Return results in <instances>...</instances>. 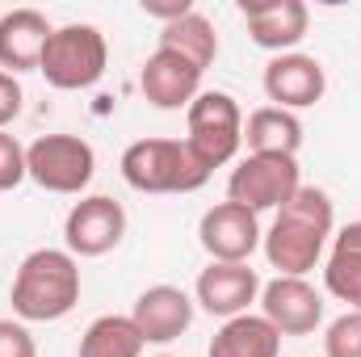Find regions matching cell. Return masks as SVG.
Here are the masks:
<instances>
[{
  "mask_svg": "<svg viewBox=\"0 0 361 357\" xmlns=\"http://www.w3.org/2000/svg\"><path fill=\"white\" fill-rule=\"evenodd\" d=\"M193 298L180 290V286H147L139 298H135V328L143 337V345H173L189 332L193 324Z\"/></svg>",
  "mask_w": 361,
  "mask_h": 357,
  "instance_id": "cell-14",
  "label": "cell"
},
{
  "mask_svg": "<svg viewBox=\"0 0 361 357\" xmlns=\"http://www.w3.org/2000/svg\"><path fill=\"white\" fill-rule=\"evenodd\" d=\"M25 173L47 193H85L97 177V152L80 135H42L25 147Z\"/></svg>",
  "mask_w": 361,
  "mask_h": 357,
  "instance_id": "cell-6",
  "label": "cell"
},
{
  "mask_svg": "<svg viewBox=\"0 0 361 357\" xmlns=\"http://www.w3.org/2000/svg\"><path fill=\"white\" fill-rule=\"evenodd\" d=\"M143 349L147 345L130 315H97L80 337L76 357H143Z\"/></svg>",
  "mask_w": 361,
  "mask_h": 357,
  "instance_id": "cell-21",
  "label": "cell"
},
{
  "mask_svg": "<svg viewBox=\"0 0 361 357\" xmlns=\"http://www.w3.org/2000/svg\"><path fill=\"white\" fill-rule=\"evenodd\" d=\"M240 17L248 38L273 55H290L311 30V8L302 0H240Z\"/></svg>",
  "mask_w": 361,
  "mask_h": 357,
  "instance_id": "cell-13",
  "label": "cell"
},
{
  "mask_svg": "<svg viewBox=\"0 0 361 357\" xmlns=\"http://www.w3.org/2000/svg\"><path fill=\"white\" fill-rule=\"evenodd\" d=\"M261 214L235 202H214L197 223V244L206 248V257L227 265H248V257L261 248Z\"/></svg>",
  "mask_w": 361,
  "mask_h": 357,
  "instance_id": "cell-9",
  "label": "cell"
},
{
  "mask_svg": "<svg viewBox=\"0 0 361 357\" xmlns=\"http://www.w3.org/2000/svg\"><path fill=\"white\" fill-rule=\"evenodd\" d=\"M51 34H55V25L47 21V13H38V8H8L0 17V72H8V76L38 72Z\"/></svg>",
  "mask_w": 361,
  "mask_h": 357,
  "instance_id": "cell-16",
  "label": "cell"
},
{
  "mask_svg": "<svg viewBox=\"0 0 361 357\" xmlns=\"http://www.w3.org/2000/svg\"><path fill=\"white\" fill-rule=\"evenodd\" d=\"M302 185L298 160L294 156H269V152H248L231 177H227V202L265 214V210H281Z\"/></svg>",
  "mask_w": 361,
  "mask_h": 357,
  "instance_id": "cell-7",
  "label": "cell"
},
{
  "mask_svg": "<svg viewBox=\"0 0 361 357\" xmlns=\"http://www.w3.org/2000/svg\"><path fill=\"white\" fill-rule=\"evenodd\" d=\"M202 76L206 72L193 68L185 55L156 47L139 72V89L147 97V105H156V109H189L193 97L202 92Z\"/></svg>",
  "mask_w": 361,
  "mask_h": 357,
  "instance_id": "cell-15",
  "label": "cell"
},
{
  "mask_svg": "<svg viewBox=\"0 0 361 357\" xmlns=\"http://www.w3.org/2000/svg\"><path fill=\"white\" fill-rule=\"evenodd\" d=\"M185 143L197 152V160L214 173L231 164L244 147V109L231 92L223 89H202L193 105L185 109Z\"/></svg>",
  "mask_w": 361,
  "mask_h": 357,
  "instance_id": "cell-5",
  "label": "cell"
},
{
  "mask_svg": "<svg viewBox=\"0 0 361 357\" xmlns=\"http://www.w3.org/2000/svg\"><path fill=\"white\" fill-rule=\"evenodd\" d=\"M160 357H173V353H160Z\"/></svg>",
  "mask_w": 361,
  "mask_h": 357,
  "instance_id": "cell-27",
  "label": "cell"
},
{
  "mask_svg": "<svg viewBox=\"0 0 361 357\" xmlns=\"http://www.w3.org/2000/svg\"><path fill=\"white\" fill-rule=\"evenodd\" d=\"M21 181H30V173H25V147L17 143V135L0 131V193L17 189Z\"/></svg>",
  "mask_w": 361,
  "mask_h": 357,
  "instance_id": "cell-23",
  "label": "cell"
},
{
  "mask_svg": "<svg viewBox=\"0 0 361 357\" xmlns=\"http://www.w3.org/2000/svg\"><path fill=\"white\" fill-rule=\"evenodd\" d=\"M80 261L68 248H34L13 277L8 303L21 324H55L80 303Z\"/></svg>",
  "mask_w": 361,
  "mask_h": 357,
  "instance_id": "cell-2",
  "label": "cell"
},
{
  "mask_svg": "<svg viewBox=\"0 0 361 357\" xmlns=\"http://www.w3.org/2000/svg\"><path fill=\"white\" fill-rule=\"evenodd\" d=\"M257 303L281 337H311L324 324V294L307 277H273L261 286Z\"/></svg>",
  "mask_w": 361,
  "mask_h": 357,
  "instance_id": "cell-10",
  "label": "cell"
},
{
  "mask_svg": "<svg viewBox=\"0 0 361 357\" xmlns=\"http://www.w3.org/2000/svg\"><path fill=\"white\" fill-rule=\"evenodd\" d=\"M244 143L248 152H269V156H298L302 147V122L290 109L277 105H261L248 114L244 122Z\"/></svg>",
  "mask_w": 361,
  "mask_h": 357,
  "instance_id": "cell-19",
  "label": "cell"
},
{
  "mask_svg": "<svg viewBox=\"0 0 361 357\" xmlns=\"http://www.w3.org/2000/svg\"><path fill=\"white\" fill-rule=\"evenodd\" d=\"M21 101H25L21 80H17V76H8V72H0V131H8V126L17 122Z\"/></svg>",
  "mask_w": 361,
  "mask_h": 357,
  "instance_id": "cell-25",
  "label": "cell"
},
{
  "mask_svg": "<svg viewBox=\"0 0 361 357\" xmlns=\"http://www.w3.org/2000/svg\"><path fill=\"white\" fill-rule=\"evenodd\" d=\"M324 357H361V311H345L328 324Z\"/></svg>",
  "mask_w": 361,
  "mask_h": 357,
  "instance_id": "cell-22",
  "label": "cell"
},
{
  "mask_svg": "<svg viewBox=\"0 0 361 357\" xmlns=\"http://www.w3.org/2000/svg\"><path fill=\"white\" fill-rule=\"evenodd\" d=\"M332 231H336L332 198L315 185H298V193L281 210H273L269 231L261 236V253L277 269V277H307L324 261Z\"/></svg>",
  "mask_w": 361,
  "mask_h": 357,
  "instance_id": "cell-1",
  "label": "cell"
},
{
  "mask_svg": "<svg viewBox=\"0 0 361 357\" xmlns=\"http://www.w3.org/2000/svg\"><path fill=\"white\" fill-rule=\"evenodd\" d=\"M0 357H38V345L21 320H0Z\"/></svg>",
  "mask_w": 361,
  "mask_h": 357,
  "instance_id": "cell-24",
  "label": "cell"
},
{
  "mask_svg": "<svg viewBox=\"0 0 361 357\" xmlns=\"http://www.w3.org/2000/svg\"><path fill=\"white\" fill-rule=\"evenodd\" d=\"M324 290L341 298L349 311H361V219L345 223L332 236V248L324 261Z\"/></svg>",
  "mask_w": 361,
  "mask_h": 357,
  "instance_id": "cell-17",
  "label": "cell"
},
{
  "mask_svg": "<svg viewBox=\"0 0 361 357\" xmlns=\"http://www.w3.org/2000/svg\"><path fill=\"white\" fill-rule=\"evenodd\" d=\"M160 47L185 55L193 68L206 72V68L219 59V30H214L210 17H202V13L193 8V13H185L180 21H173V25H160Z\"/></svg>",
  "mask_w": 361,
  "mask_h": 357,
  "instance_id": "cell-20",
  "label": "cell"
},
{
  "mask_svg": "<svg viewBox=\"0 0 361 357\" xmlns=\"http://www.w3.org/2000/svg\"><path fill=\"white\" fill-rule=\"evenodd\" d=\"M281 353V332L265 315H235L223 320V328L210 337L206 357H277Z\"/></svg>",
  "mask_w": 361,
  "mask_h": 357,
  "instance_id": "cell-18",
  "label": "cell"
},
{
  "mask_svg": "<svg viewBox=\"0 0 361 357\" xmlns=\"http://www.w3.org/2000/svg\"><path fill=\"white\" fill-rule=\"evenodd\" d=\"M105 63H109L105 34L97 25H89V21H72V25H59L47 38V51H42L38 72L47 76L51 89L80 92V89H92L105 76Z\"/></svg>",
  "mask_w": 361,
  "mask_h": 357,
  "instance_id": "cell-4",
  "label": "cell"
},
{
  "mask_svg": "<svg viewBox=\"0 0 361 357\" xmlns=\"http://www.w3.org/2000/svg\"><path fill=\"white\" fill-rule=\"evenodd\" d=\"M118 169L139 193H193L210 181V169L185 139H139L122 152Z\"/></svg>",
  "mask_w": 361,
  "mask_h": 357,
  "instance_id": "cell-3",
  "label": "cell"
},
{
  "mask_svg": "<svg viewBox=\"0 0 361 357\" xmlns=\"http://www.w3.org/2000/svg\"><path fill=\"white\" fill-rule=\"evenodd\" d=\"M139 8H143L152 21H160V25H173L185 13H193V0H143Z\"/></svg>",
  "mask_w": 361,
  "mask_h": 357,
  "instance_id": "cell-26",
  "label": "cell"
},
{
  "mask_svg": "<svg viewBox=\"0 0 361 357\" xmlns=\"http://www.w3.org/2000/svg\"><path fill=\"white\" fill-rule=\"evenodd\" d=\"M261 85H265V97H269L277 109L298 114V109H311V105L324 101V92H328V72H324V63H319L315 55L290 51V55H273L269 63H265Z\"/></svg>",
  "mask_w": 361,
  "mask_h": 357,
  "instance_id": "cell-12",
  "label": "cell"
},
{
  "mask_svg": "<svg viewBox=\"0 0 361 357\" xmlns=\"http://www.w3.org/2000/svg\"><path fill=\"white\" fill-rule=\"evenodd\" d=\"M122 236H126V210H122V202H114L105 193L80 198L63 219V244L76 261L114 253L122 244Z\"/></svg>",
  "mask_w": 361,
  "mask_h": 357,
  "instance_id": "cell-8",
  "label": "cell"
},
{
  "mask_svg": "<svg viewBox=\"0 0 361 357\" xmlns=\"http://www.w3.org/2000/svg\"><path fill=\"white\" fill-rule=\"evenodd\" d=\"M261 273L252 265H227V261H210V265L197 273L193 282V303L206 311V315H219V320H235V315H248V307L261 298Z\"/></svg>",
  "mask_w": 361,
  "mask_h": 357,
  "instance_id": "cell-11",
  "label": "cell"
}]
</instances>
